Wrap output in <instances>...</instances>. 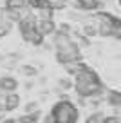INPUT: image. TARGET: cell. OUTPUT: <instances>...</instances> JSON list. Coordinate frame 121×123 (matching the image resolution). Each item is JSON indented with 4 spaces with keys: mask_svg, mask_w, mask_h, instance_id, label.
<instances>
[{
    "mask_svg": "<svg viewBox=\"0 0 121 123\" xmlns=\"http://www.w3.org/2000/svg\"><path fill=\"white\" fill-rule=\"evenodd\" d=\"M53 15H54L53 7H40V9H36V18H40V20H53Z\"/></svg>",
    "mask_w": 121,
    "mask_h": 123,
    "instance_id": "10",
    "label": "cell"
},
{
    "mask_svg": "<svg viewBox=\"0 0 121 123\" xmlns=\"http://www.w3.org/2000/svg\"><path fill=\"white\" fill-rule=\"evenodd\" d=\"M101 119H103L101 112H92V114L85 119V123H101Z\"/></svg>",
    "mask_w": 121,
    "mask_h": 123,
    "instance_id": "17",
    "label": "cell"
},
{
    "mask_svg": "<svg viewBox=\"0 0 121 123\" xmlns=\"http://www.w3.org/2000/svg\"><path fill=\"white\" fill-rule=\"evenodd\" d=\"M117 4H119V7H121V0H117Z\"/></svg>",
    "mask_w": 121,
    "mask_h": 123,
    "instance_id": "23",
    "label": "cell"
},
{
    "mask_svg": "<svg viewBox=\"0 0 121 123\" xmlns=\"http://www.w3.org/2000/svg\"><path fill=\"white\" fill-rule=\"evenodd\" d=\"M112 38L121 40V20H119V18L114 22V27H112Z\"/></svg>",
    "mask_w": 121,
    "mask_h": 123,
    "instance_id": "15",
    "label": "cell"
},
{
    "mask_svg": "<svg viewBox=\"0 0 121 123\" xmlns=\"http://www.w3.org/2000/svg\"><path fill=\"white\" fill-rule=\"evenodd\" d=\"M36 111H40L38 101H29V103H25V107H24V112H25V114H29V112H36Z\"/></svg>",
    "mask_w": 121,
    "mask_h": 123,
    "instance_id": "18",
    "label": "cell"
},
{
    "mask_svg": "<svg viewBox=\"0 0 121 123\" xmlns=\"http://www.w3.org/2000/svg\"><path fill=\"white\" fill-rule=\"evenodd\" d=\"M16 87H18V81L13 76H2L0 78V91L2 92H15Z\"/></svg>",
    "mask_w": 121,
    "mask_h": 123,
    "instance_id": "6",
    "label": "cell"
},
{
    "mask_svg": "<svg viewBox=\"0 0 121 123\" xmlns=\"http://www.w3.org/2000/svg\"><path fill=\"white\" fill-rule=\"evenodd\" d=\"M56 60L60 63H71V62H81V53H79V45L72 40L69 45L56 47Z\"/></svg>",
    "mask_w": 121,
    "mask_h": 123,
    "instance_id": "3",
    "label": "cell"
},
{
    "mask_svg": "<svg viewBox=\"0 0 121 123\" xmlns=\"http://www.w3.org/2000/svg\"><path fill=\"white\" fill-rule=\"evenodd\" d=\"M49 2H51V0H49Z\"/></svg>",
    "mask_w": 121,
    "mask_h": 123,
    "instance_id": "25",
    "label": "cell"
},
{
    "mask_svg": "<svg viewBox=\"0 0 121 123\" xmlns=\"http://www.w3.org/2000/svg\"><path fill=\"white\" fill-rule=\"evenodd\" d=\"M101 123H119V119H117L116 116H109V118H103Z\"/></svg>",
    "mask_w": 121,
    "mask_h": 123,
    "instance_id": "20",
    "label": "cell"
},
{
    "mask_svg": "<svg viewBox=\"0 0 121 123\" xmlns=\"http://www.w3.org/2000/svg\"><path fill=\"white\" fill-rule=\"evenodd\" d=\"M58 87H60V91H69L72 87V81L69 78H60L58 80Z\"/></svg>",
    "mask_w": 121,
    "mask_h": 123,
    "instance_id": "16",
    "label": "cell"
},
{
    "mask_svg": "<svg viewBox=\"0 0 121 123\" xmlns=\"http://www.w3.org/2000/svg\"><path fill=\"white\" fill-rule=\"evenodd\" d=\"M36 29L40 35L43 36H49V35H54L56 33V24H54V20H40L36 18Z\"/></svg>",
    "mask_w": 121,
    "mask_h": 123,
    "instance_id": "5",
    "label": "cell"
},
{
    "mask_svg": "<svg viewBox=\"0 0 121 123\" xmlns=\"http://www.w3.org/2000/svg\"><path fill=\"white\" fill-rule=\"evenodd\" d=\"M0 9H2V4H0Z\"/></svg>",
    "mask_w": 121,
    "mask_h": 123,
    "instance_id": "24",
    "label": "cell"
},
{
    "mask_svg": "<svg viewBox=\"0 0 121 123\" xmlns=\"http://www.w3.org/2000/svg\"><path fill=\"white\" fill-rule=\"evenodd\" d=\"M9 27L7 25H4V24H0V38H4V36H7L9 35Z\"/></svg>",
    "mask_w": 121,
    "mask_h": 123,
    "instance_id": "19",
    "label": "cell"
},
{
    "mask_svg": "<svg viewBox=\"0 0 121 123\" xmlns=\"http://www.w3.org/2000/svg\"><path fill=\"white\" fill-rule=\"evenodd\" d=\"M2 123H18V121H16V119H11V118H9V119H4Z\"/></svg>",
    "mask_w": 121,
    "mask_h": 123,
    "instance_id": "22",
    "label": "cell"
},
{
    "mask_svg": "<svg viewBox=\"0 0 121 123\" xmlns=\"http://www.w3.org/2000/svg\"><path fill=\"white\" fill-rule=\"evenodd\" d=\"M107 101H109V105H112V107H116V105H121V92H109V96H107Z\"/></svg>",
    "mask_w": 121,
    "mask_h": 123,
    "instance_id": "13",
    "label": "cell"
},
{
    "mask_svg": "<svg viewBox=\"0 0 121 123\" xmlns=\"http://www.w3.org/2000/svg\"><path fill=\"white\" fill-rule=\"evenodd\" d=\"M6 7L7 9H22V7H27V0H6Z\"/></svg>",
    "mask_w": 121,
    "mask_h": 123,
    "instance_id": "12",
    "label": "cell"
},
{
    "mask_svg": "<svg viewBox=\"0 0 121 123\" xmlns=\"http://www.w3.org/2000/svg\"><path fill=\"white\" fill-rule=\"evenodd\" d=\"M38 119H40V111L29 112V114H24L22 118L18 119V123H38Z\"/></svg>",
    "mask_w": 121,
    "mask_h": 123,
    "instance_id": "11",
    "label": "cell"
},
{
    "mask_svg": "<svg viewBox=\"0 0 121 123\" xmlns=\"http://www.w3.org/2000/svg\"><path fill=\"white\" fill-rule=\"evenodd\" d=\"M20 71H22V74H25V76H29V78H33V76H36V74H38V69H36V67H33V65H22V67H20Z\"/></svg>",
    "mask_w": 121,
    "mask_h": 123,
    "instance_id": "14",
    "label": "cell"
},
{
    "mask_svg": "<svg viewBox=\"0 0 121 123\" xmlns=\"http://www.w3.org/2000/svg\"><path fill=\"white\" fill-rule=\"evenodd\" d=\"M54 118V123H76L78 121V109L71 103V101H58L51 111Z\"/></svg>",
    "mask_w": 121,
    "mask_h": 123,
    "instance_id": "2",
    "label": "cell"
},
{
    "mask_svg": "<svg viewBox=\"0 0 121 123\" xmlns=\"http://www.w3.org/2000/svg\"><path fill=\"white\" fill-rule=\"evenodd\" d=\"M119 123H121V121H119Z\"/></svg>",
    "mask_w": 121,
    "mask_h": 123,
    "instance_id": "26",
    "label": "cell"
},
{
    "mask_svg": "<svg viewBox=\"0 0 121 123\" xmlns=\"http://www.w3.org/2000/svg\"><path fill=\"white\" fill-rule=\"evenodd\" d=\"M81 35L87 36V38H94V36H98L99 35V33H98V24H96L92 18L89 20V22H85L83 27H81Z\"/></svg>",
    "mask_w": 121,
    "mask_h": 123,
    "instance_id": "7",
    "label": "cell"
},
{
    "mask_svg": "<svg viewBox=\"0 0 121 123\" xmlns=\"http://www.w3.org/2000/svg\"><path fill=\"white\" fill-rule=\"evenodd\" d=\"M65 71H67L69 74H72V76H76V74L79 73V71L83 69V62H71V63H65Z\"/></svg>",
    "mask_w": 121,
    "mask_h": 123,
    "instance_id": "9",
    "label": "cell"
},
{
    "mask_svg": "<svg viewBox=\"0 0 121 123\" xmlns=\"http://www.w3.org/2000/svg\"><path fill=\"white\" fill-rule=\"evenodd\" d=\"M18 105H20V96L16 92H7L4 101V111H15V109H18Z\"/></svg>",
    "mask_w": 121,
    "mask_h": 123,
    "instance_id": "8",
    "label": "cell"
},
{
    "mask_svg": "<svg viewBox=\"0 0 121 123\" xmlns=\"http://www.w3.org/2000/svg\"><path fill=\"white\" fill-rule=\"evenodd\" d=\"M43 123H54V118H53V114H47L45 118H43Z\"/></svg>",
    "mask_w": 121,
    "mask_h": 123,
    "instance_id": "21",
    "label": "cell"
},
{
    "mask_svg": "<svg viewBox=\"0 0 121 123\" xmlns=\"http://www.w3.org/2000/svg\"><path fill=\"white\" fill-rule=\"evenodd\" d=\"M18 29H20V35L25 42H29L31 45H43V38L45 36L40 35L36 29V16L31 13L29 16H25L24 20L18 22Z\"/></svg>",
    "mask_w": 121,
    "mask_h": 123,
    "instance_id": "1",
    "label": "cell"
},
{
    "mask_svg": "<svg viewBox=\"0 0 121 123\" xmlns=\"http://www.w3.org/2000/svg\"><path fill=\"white\" fill-rule=\"evenodd\" d=\"M74 7L79 9V11L92 13V11H99V9L103 7V2L101 0H76Z\"/></svg>",
    "mask_w": 121,
    "mask_h": 123,
    "instance_id": "4",
    "label": "cell"
}]
</instances>
